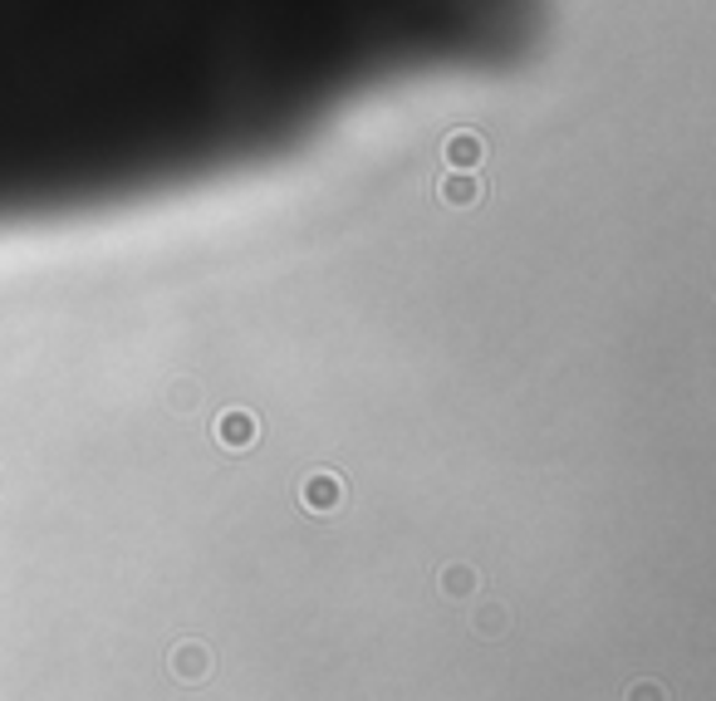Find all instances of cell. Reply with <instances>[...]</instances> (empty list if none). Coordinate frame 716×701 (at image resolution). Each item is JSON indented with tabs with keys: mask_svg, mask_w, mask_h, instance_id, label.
Instances as JSON below:
<instances>
[{
	"mask_svg": "<svg viewBox=\"0 0 716 701\" xmlns=\"http://www.w3.org/2000/svg\"><path fill=\"white\" fill-rule=\"evenodd\" d=\"M300 501H304V511H314V515L339 511V505H344V481H339L334 471H314V477H304V485H300Z\"/></svg>",
	"mask_w": 716,
	"mask_h": 701,
	"instance_id": "3957f363",
	"label": "cell"
},
{
	"mask_svg": "<svg viewBox=\"0 0 716 701\" xmlns=\"http://www.w3.org/2000/svg\"><path fill=\"white\" fill-rule=\"evenodd\" d=\"M506 628H510V614L501 604H481V608H476V632H481V638H506Z\"/></svg>",
	"mask_w": 716,
	"mask_h": 701,
	"instance_id": "5b68a950",
	"label": "cell"
},
{
	"mask_svg": "<svg viewBox=\"0 0 716 701\" xmlns=\"http://www.w3.org/2000/svg\"><path fill=\"white\" fill-rule=\"evenodd\" d=\"M437 584H442V594H447V598H471L476 589H481V579H476L466 564H452V569H442Z\"/></svg>",
	"mask_w": 716,
	"mask_h": 701,
	"instance_id": "277c9868",
	"label": "cell"
},
{
	"mask_svg": "<svg viewBox=\"0 0 716 701\" xmlns=\"http://www.w3.org/2000/svg\"><path fill=\"white\" fill-rule=\"evenodd\" d=\"M623 701H673V697H667V687L657 682V677H639V682L623 692Z\"/></svg>",
	"mask_w": 716,
	"mask_h": 701,
	"instance_id": "8992f818",
	"label": "cell"
},
{
	"mask_svg": "<svg viewBox=\"0 0 716 701\" xmlns=\"http://www.w3.org/2000/svg\"><path fill=\"white\" fill-rule=\"evenodd\" d=\"M256 437H260V422H256V412H246V407H226V412L216 417V442H221L226 451L256 447Z\"/></svg>",
	"mask_w": 716,
	"mask_h": 701,
	"instance_id": "7a4b0ae2",
	"label": "cell"
},
{
	"mask_svg": "<svg viewBox=\"0 0 716 701\" xmlns=\"http://www.w3.org/2000/svg\"><path fill=\"white\" fill-rule=\"evenodd\" d=\"M167 677L181 687H207L216 677V652L201 638H177L167 648Z\"/></svg>",
	"mask_w": 716,
	"mask_h": 701,
	"instance_id": "6da1fadb",
	"label": "cell"
}]
</instances>
